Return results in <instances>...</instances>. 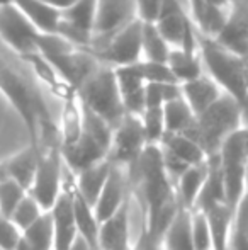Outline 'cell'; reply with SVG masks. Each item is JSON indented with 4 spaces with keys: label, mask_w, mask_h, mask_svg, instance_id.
Masks as SVG:
<instances>
[{
    "label": "cell",
    "mask_w": 248,
    "mask_h": 250,
    "mask_svg": "<svg viewBox=\"0 0 248 250\" xmlns=\"http://www.w3.org/2000/svg\"><path fill=\"white\" fill-rule=\"evenodd\" d=\"M65 164L60 142H44L38 146V170L29 196L38 201L44 211H50L63 191Z\"/></svg>",
    "instance_id": "cell-6"
},
{
    "label": "cell",
    "mask_w": 248,
    "mask_h": 250,
    "mask_svg": "<svg viewBox=\"0 0 248 250\" xmlns=\"http://www.w3.org/2000/svg\"><path fill=\"white\" fill-rule=\"evenodd\" d=\"M167 65L180 85L192 82L206 73L199 51H184L180 48H172L167 58Z\"/></svg>",
    "instance_id": "cell-26"
},
{
    "label": "cell",
    "mask_w": 248,
    "mask_h": 250,
    "mask_svg": "<svg viewBox=\"0 0 248 250\" xmlns=\"http://www.w3.org/2000/svg\"><path fill=\"white\" fill-rule=\"evenodd\" d=\"M131 196L133 186L129 182L128 170L123 167H117V165H113L109 179H107L106 186H104L102 192H100L99 199H97L95 206H94L99 223H102L107 218L113 216Z\"/></svg>",
    "instance_id": "cell-16"
},
{
    "label": "cell",
    "mask_w": 248,
    "mask_h": 250,
    "mask_svg": "<svg viewBox=\"0 0 248 250\" xmlns=\"http://www.w3.org/2000/svg\"><path fill=\"white\" fill-rule=\"evenodd\" d=\"M153 24L170 48L199 51L197 29L192 24L189 14L182 9L180 0H163L160 14Z\"/></svg>",
    "instance_id": "cell-8"
},
{
    "label": "cell",
    "mask_w": 248,
    "mask_h": 250,
    "mask_svg": "<svg viewBox=\"0 0 248 250\" xmlns=\"http://www.w3.org/2000/svg\"><path fill=\"white\" fill-rule=\"evenodd\" d=\"M129 213H131V198H129L116 213L100 223L99 249L100 250H129Z\"/></svg>",
    "instance_id": "cell-19"
},
{
    "label": "cell",
    "mask_w": 248,
    "mask_h": 250,
    "mask_svg": "<svg viewBox=\"0 0 248 250\" xmlns=\"http://www.w3.org/2000/svg\"><path fill=\"white\" fill-rule=\"evenodd\" d=\"M111 168H113V164L109 160H104L94 167L87 168V170L80 172V174L73 175L75 189L92 208L95 206L97 199H99L100 192L109 179Z\"/></svg>",
    "instance_id": "cell-21"
},
{
    "label": "cell",
    "mask_w": 248,
    "mask_h": 250,
    "mask_svg": "<svg viewBox=\"0 0 248 250\" xmlns=\"http://www.w3.org/2000/svg\"><path fill=\"white\" fill-rule=\"evenodd\" d=\"M229 250H248V191L236 209L229 233Z\"/></svg>",
    "instance_id": "cell-34"
},
{
    "label": "cell",
    "mask_w": 248,
    "mask_h": 250,
    "mask_svg": "<svg viewBox=\"0 0 248 250\" xmlns=\"http://www.w3.org/2000/svg\"><path fill=\"white\" fill-rule=\"evenodd\" d=\"M100 65L117 66L138 63L143 55V21L136 19L123 31L114 34L106 43L95 48H89Z\"/></svg>",
    "instance_id": "cell-7"
},
{
    "label": "cell",
    "mask_w": 248,
    "mask_h": 250,
    "mask_svg": "<svg viewBox=\"0 0 248 250\" xmlns=\"http://www.w3.org/2000/svg\"><path fill=\"white\" fill-rule=\"evenodd\" d=\"M53 220H51L50 211H44L43 216L36 223L22 231V237H20L16 250H53Z\"/></svg>",
    "instance_id": "cell-28"
},
{
    "label": "cell",
    "mask_w": 248,
    "mask_h": 250,
    "mask_svg": "<svg viewBox=\"0 0 248 250\" xmlns=\"http://www.w3.org/2000/svg\"><path fill=\"white\" fill-rule=\"evenodd\" d=\"M182 90V97L186 102L191 105L192 112L195 116L202 114L206 109H209L219 97L223 96V90L219 89V85L211 79L209 75H201L199 79L192 80V82L182 83L180 85Z\"/></svg>",
    "instance_id": "cell-20"
},
{
    "label": "cell",
    "mask_w": 248,
    "mask_h": 250,
    "mask_svg": "<svg viewBox=\"0 0 248 250\" xmlns=\"http://www.w3.org/2000/svg\"><path fill=\"white\" fill-rule=\"evenodd\" d=\"M76 96L82 105L102 118L113 129H116L124 119V102L113 66L100 65L76 90Z\"/></svg>",
    "instance_id": "cell-4"
},
{
    "label": "cell",
    "mask_w": 248,
    "mask_h": 250,
    "mask_svg": "<svg viewBox=\"0 0 248 250\" xmlns=\"http://www.w3.org/2000/svg\"><path fill=\"white\" fill-rule=\"evenodd\" d=\"M129 250H134V247H131V249H129Z\"/></svg>",
    "instance_id": "cell-50"
},
{
    "label": "cell",
    "mask_w": 248,
    "mask_h": 250,
    "mask_svg": "<svg viewBox=\"0 0 248 250\" xmlns=\"http://www.w3.org/2000/svg\"><path fill=\"white\" fill-rule=\"evenodd\" d=\"M7 3H10V0H0V7H2V5H7Z\"/></svg>",
    "instance_id": "cell-49"
},
{
    "label": "cell",
    "mask_w": 248,
    "mask_h": 250,
    "mask_svg": "<svg viewBox=\"0 0 248 250\" xmlns=\"http://www.w3.org/2000/svg\"><path fill=\"white\" fill-rule=\"evenodd\" d=\"M189 5H191L189 17L197 33L214 40L225 26L229 5H221L209 0H189Z\"/></svg>",
    "instance_id": "cell-18"
},
{
    "label": "cell",
    "mask_w": 248,
    "mask_h": 250,
    "mask_svg": "<svg viewBox=\"0 0 248 250\" xmlns=\"http://www.w3.org/2000/svg\"><path fill=\"white\" fill-rule=\"evenodd\" d=\"M209 2H216V3H221V5H229L231 0H209Z\"/></svg>",
    "instance_id": "cell-48"
},
{
    "label": "cell",
    "mask_w": 248,
    "mask_h": 250,
    "mask_svg": "<svg viewBox=\"0 0 248 250\" xmlns=\"http://www.w3.org/2000/svg\"><path fill=\"white\" fill-rule=\"evenodd\" d=\"M46 58L55 66V70L61 77L63 82L72 90H75V92L100 66V63L97 62L95 56L89 50H83V48H76V46L68 51L58 53V55H50Z\"/></svg>",
    "instance_id": "cell-13"
},
{
    "label": "cell",
    "mask_w": 248,
    "mask_h": 250,
    "mask_svg": "<svg viewBox=\"0 0 248 250\" xmlns=\"http://www.w3.org/2000/svg\"><path fill=\"white\" fill-rule=\"evenodd\" d=\"M41 34L43 33H39L14 3L0 7V40L20 58L39 51L38 41Z\"/></svg>",
    "instance_id": "cell-11"
},
{
    "label": "cell",
    "mask_w": 248,
    "mask_h": 250,
    "mask_svg": "<svg viewBox=\"0 0 248 250\" xmlns=\"http://www.w3.org/2000/svg\"><path fill=\"white\" fill-rule=\"evenodd\" d=\"M170 50L172 48L160 36L155 24L143 22V56H145V62L167 63Z\"/></svg>",
    "instance_id": "cell-32"
},
{
    "label": "cell",
    "mask_w": 248,
    "mask_h": 250,
    "mask_svg": "<svg viewBox=\"0 0 248 250\" xmlns=\"http://www.w3.org/2000/svg\"><path fill=\"white\" fill-rule=\"evenodd\" d=\"M53 220L55 247L53 250H70L78 237L73 213V174L72 181H63V191L50 209Z\"/></svg>",
    "instance_id": "cell-14"
},
{
    "label": "cell",
    "mask_w": 248,
    "mask_h": 250,
    "mask_svg": "<svg viewBox=\"0 0 248 250\" xmlns=\"http://www.w3.org/2000/svg\"><path fill=\"white\" fill-rule=\"evenodd\" d=\"M44 209L38 204V201L33 198V196H29V192H27V196L20 201V204L16 208V211H14V214L10 216V220L16 223V227L19 228L20 231L27 230V228L31 227V225H34L38 220H39L41 216H43Z\"/></svg>",
    "instance_id": "cell-37"
},
{
    "label": "cell",
    "mask_w": 248,
    "mask_h": 250,
    "mask_svg": "<svg viewBox=\"0 0 248 250\" xmlns=\"http://www.w3.org/2000/svg\"><path fill=\"white\" fill-rule=\"evenodd\" d=\"M70 250H94V249L90 247V245L78 235V237H76V240L73 242V245H72V249H70Z\"/></svg>",
    "instance_id": "cell-45"
},
{
    "label": "cell",
    "mask_w": 248,
    "mask_h": 250,
    "mask_svg": "<svg viewBox=\"0 0 248 250\" xmlns=\"http://www.w3.org/2000/svg\"><path fill=\"white\" fill-rule=\"evenodd\" d=\"M139 65H141V72L146 83H179L175 80V77L172 75L167 63L139 62Z\"/></svg>",
    "instance_id": "cell-40"
},
{
    "label": "cell",
    "mask_w": 248,
    "mask_h": 250,
    "mask_svg": "<svg viewBox=\"0 0 248 250\" xmlns=\"http://www.w3.org/2000/svg\"><path fill=\"white\" fill-rule=\"evenodd\" d=\"M27 196V191L20 188L16 181L7 179L0 184V214L5 218H10L16 211V208L20 204V201Z\"/></svg>",
    "instance_id": "cell-38"
},
{
    "label": "cell",
    "mask_w": 248,
    "mask_h": 250,
    "mask_svg": "<svg viewBox=\"0 0 248 250\" xmlns=\"http://www.w3.org/2000/svg\"><path fill=\"white\" fill-rule=\"evenodd\" d=\"M214 41L248 60V0H231L226 22Z\"/></svg>",
    "instance_id": "cell-15"
},
{
    "label": "cell",
    "mask_w": 248,
    "mask_h": 250,
    "mask_svg": "<svg viewBox=\"0 0 248 250\" xmlns=\"http://www.w3.org/2000/svg\"><path fill=\"white\" fill-rule=\"evenodd\" d=\"M97 0H78L72 7L61 10L57 34L76 48H87L92 43L95 22Z\"/></svg>",
    "instance_id": "cell-12"
},
{
    "label": "cell",
    "mask_w": 248,
    "mask_h": 250,
    "mask_svg": "<svg viewBox=\"0 0 248 250\" xmlns=\"http://www.w3.org/2000/svg\"><path fill=\"white\" fill-rule=\"evenodd\" d=\"M141 125H143V131H145L148 145H160L163 135H165L163 107L146 109L141 114Z\"/></svg>",
    "instance_id": "cell-36"
},
{
    "label": "cell",
    "mask_w": 248,
    "mask_h": 250,
    "mask_svg": "<svg viewBox=\"0 0 248 250\" xmlns=\"http://www.w3.org/2000/svg\"><path fill=\"white\" fill-rule=\"evenodd\" d=\"M61 157L65 167L73 175L107 160V150L102 148L94 138H90L87 133H82L80 140L70 146H60Z\"/></svg>",
    "instance_id": "cell-17"
},
{
    "label": "cell",
    "mask_w": 248,
    "mask_h": 250,
    "mask_svg": "<svg viewBox=\"0 0 248 250\" xmlns=\"http://www.w3.org/2000/svg\"><path fill=\"white\" fill-rule=\"evenodd\" d=\"M163 250H194L192 242V211L179 206V211L162 237Z\"/></svg>",
    "instance_id": "cell-22"
},
{
    "label": "cell",
    "mask_w": 248,
    "mask_h": 250,
    "mask_svg": "<svg viewBox=\"0 0 248 250\" xmlns=\"http://www.w3.org/2000/svg\"><path fill=\"white\" fill-rule=\"evenodd\" d=\"M5 165L9 179L16 181L20 188H24L29 192L38 170V148H33L29 145L20 153H17L16 157L5 160Z\"/></svg>",
    "instance_id": "cell-29"
},
{
    "label": "cell",
    "mask_w": 248,
    "mask_h": 250,
    "mask_svg": "<svg viewBox=\"0 0 248 250\" xmlns=\"http://www.w3.org/2000/svg\"><path fill=\"white\" fill-rule=\"evenodd\" d=\"M225 179L226 206L236 213L243 196L247 192V172H248V131L240 128L225 143L218 153Z\"/></svg>",
    "instance_id": "cell-5"
},
{
    "label": "cell",
    "mask_w": 248,
    "mask_h": 250,
    "mask_svg": "<svg viewBox=\"0 0 248 250\" xmlns=\"http://www.w3.org/2000/svg\"><path fill=\"white\" fill-rule=\"evenodd\" d=\"M0 92L20 116L29 133V145L33 148H38L41 142L60 140L58 128L55 126L38 90L33 89L29 82L2 58H0Z\"/></svg>",
    "instance_id": "cell-1"
},
{
    "label": "cell",
    "mask_w": 248,
    "mask_h": 250,
    "mask_svg": "<svg viewBox=\"0 0 248 250\" xmlns=\"http://www.w3.org/2000/svg\"><path fill=\"white\" fill-rule=\"evenodd\" d=\"M58 133H60V146L73 145L82 136L83 112L76 92L70 94L66 99H63L61 123H60V128H58Z\"/></svg>",
    "instance_id": "cell-23"
},
{
    "label": "cell",
    "mask_w": 248,
    "mask_h": 250,
    "mask_svg": "<svg viewBox=\"0 0 248 250\" xmlns=\"http://www.w3.org/2000/svg\"><path fill=\"white\" fill-rule=\"evenodd\" d=\"M22 231L16 227L10 218L0 214V250H16Z\"/></svg>",
    "instance_id": "cell-41"
},
{
    "label": "cell",
    "mask_w": 248,
    "mask_h": 250,
    "mask_svg": "<svg viewBox=\"0 0 248 250\" xmlns=\"http://www.w3.org/2000/svg\"><path fill=\"white\" fill-rule=\"evenodd\" d=\"M163 118H165V133H180V135L189 131L195 121V114L182 96L163 105Z\"/></svg>",
    "instance_id": "cell-31"
},
{
    "label": "cell",
    "mask_w": 248,
    "mask_h": 250,
    "mask_svg": "<svg viewBox=\"0 0 248 250\" xmlns=\"http://www.w3.org/2000/svg\"><path fill=\"white\" fill-rule=\"evenodd\" d=\"M206 179H208V160L204 164L189 167L180 175V179L175 182V194L180 206L187 208L191 211L194 209L195 201H197L206 184Z\"/></svg>",
    "instance_id": "cell-25"
},
{
    "label": "cell",
    "mask_w": 248,
    "mask_h": 250,
    "mask_svg": "<svg viewBox=\"0 0 248 250\" xmlns=\"http://www.w3.org/2000/svg\"><path fill=\"white\" fill-rule=\"evenodd\" d=\"M9 179V174H7V165L5 162H0V184H2L3 181H7Z\"/></svg>",
    "instance_id": "cell-46"
},
{
    "label": "cell",
    "mask_w": 248,
    "mask_h": 250,
    "mask_svg": "<svg viewBox=\"0 0 248 250\" xmlns=\"http://www.w3.org/2000/svg\"><path fill=\"white\" fill-rule=\"evenodd\" d=\"M136 19H139L136 0H97L94 36L89 48L106 43L109 38L123 31Z\"/></svg>",
    "instance_id": "cell-10"
},
{
    "label": "cell",
    "mask_w": 248,
    "mask_h": 250,
    "mask_svg": "<svg viewBox=\"0 0 248 250\" xmlns=\"http://www.w3.org/2000/svg\"><path fill=\"white\" fill-rule=\"evenodd\" d=\"M139 62H141V60H139ZM139 62L133 63V65H124V66H117V68H114L117 85H119L121 96L123 97L131 96V94L138 92V90H143L146 87V82H145V77H143Z\"/></svg>",
    "instance_id": "cell-33"
},
{
    "label": "cell",
    "mask_w": 248,
    "mask_h": 250,
    "mask_svg": "<svg viewBox=\"0 0 248 250\" xmlns=\"http://www.w3.org/2000/svg\"><path fill=\"white\" fill-rule=\"evenodd\" d=\"M160 146L163 150L170 151L172 155H175L179 160H182L189 167L204 164L208 160L204 150L194 140H191L186 135H180V133H165L162 142H160Z\"/></svg>",
    "instance_id": "cell-30"
},
{
    "label": "cell",
    "mask_w": 248,
    "mask_h": 250,
    "mask_svg": "<svg viewBox=\"0 0 248 250\" xmlns=\"http://www.w3.org/2000/svg\"><path fill=\"white\" fill-rule=\"evenodd\" d=\"M242 126L248 131V105L243 107V121H242Z\"/></svg>",
    "instance_id": "cell-47"
},
{
    "label": "cell",
    "mask_w": 248,
    "mask_h": 250,
    "mask_svg": "<svg viewBox=\"0 0 248 250\" xmlns=\"http://www.w3.org/2000/svg\"><path fill=\"white\" fill-rule=\"evenodd\" d=\"M97 250H100V249H97Z\"/></svg>",
    "instance_id": "cell-51"
},
{
    "label": "cell",
    "mask_w": 248,
    "mask_h": 250,
    "mask_svg": "<svg viewBox=\"0 0 248 250\" xmlns=\"http://www.w3.org/2000/svg\"><path fill=\"white\" fill-rule=\"evenodd\" d=\"M243 105L233 97L223 94L209 109L195 116L194 125L184 135L194 140L206 157H216L223 143L242 128Z\"/></svg>",
    "instance_id": "cell-2"
},
{
    "label": "cell",
    "mask_w": 248,
    "mask_h": 250,
    "mask_svg": "<svg viewBox=\"0 0 248 250\" xmlns=\"http://www.w3.org/2000/svg\"><path fill=\"white\" fill-rule=\"evenodd\" d=\"M197 50L206 66V75L211 77L226 96L238 101L243 107L248 105V60L199 33Z\"/></svg>",
    "instance_id": "cell-3"
},
{
    "label": "cell",
    "mask_w": 248,
    "mask_h": 250,
    "mask_svg": "<svg viewBox=\"0 0 248 250\" xmlns=\"http://www.w3.org/2000/svg\"><path fill=\"white\" fill-rule=\"evenodd\" d=\"M192 242L194 250H212V235L206 213L192 209Z\"/></svg>",
    "instance_id": "cell-39"
},
{
    "label": "cell",
    "mask_w": 248,
    "mask_h": 250,
    "mask_svg": "<svg viewBox=\"0 0 248 250\" xmlns=\"http://www.w3.org/2000/svg\"><path fill=\"white\" fill-rule=\"evenodd\" d=\"M182 96L179 83H146L145 99L146 109L163 107L167 102Z\"/></svg>",
    "instance_id": "cell-35"
},
{
    "label": "cell",
    "mask_w": 248,
    "mask_h": 250,
    "mask_svg": "<svg viewBox=\"0 0 248 250\" xmlns=\"http://www.w3.org/2000/svg\"><path fill=\"white\" fill-rule=\"evenodd\" d=\"M146 146H148V142H146L145 131H143L141 118L126 114L121 125L114 129L107 160L113 165L128 170L138 162Z\"/></svg>",
    "instance_id": "cell-9"
},
{
    "label": "cell",
    "mask_w": 248,
    "mask_h": 250,
    "mask_svg": "<svg viewBox=\"0 0 248 250\" xmlns=\"http://www.w3.org/2000/svg\"><path fill=\"white\" fill-rule=\"evenodd\" d=\"M163 0H136V9H138V17L143 22H155L156 17L162 9Z\"/></svg>",
    "instance_id": "cell-42"
},
{
    "label": "cell",
    "mask_w": 248,
    "mask_h": 250,
    "mask_svg": "<svg viewBox=\"0 0 248 250\" xmlns=\"http://www.w3.org/2000/svg\"><path fill=\"white\" fill-rule=\"evenodd\" d=\"M73 213H75V223L78 235L90 245L94 250L99 249V230L100 223L95 216L94 208L87 203L73 184Z\"/></svg>",
    "instance_id": "cell-27"
},
{
    "label": "cell",
    "mask_w": 248,
    "mask_h": 250,
    "mask_svg": "<svg viewBox=\"0 0 248 250\" xmlns=\"http://www.w3.org/2000/svg\"><path fill=\"white\" fill-rule=\"evenodd\" d=\"M34 27L43 34H57L60 22V10L46 5L41 0H10Z\"/></svg>",
    "instance_id": "cell-24"
},
{
    "label": "cell",
    "mask_w": 248,
    "mask_h": 250,
    "mask_svg": "<svg viewBox=\"0 0 248 250\" xmlns=\"http://www.w3.org/2000/svg\"><path fill=\"white\" fill-rule=\"evenodd\" d=\"M134 250H163V247L160 242H156L155 238H152L143 230L141 237H139V240L136 242V245H134Z\"/></svg>",
    "instance_id": "cell-43"
},
{
    "label": "cell",
    "mask_w": 248,
    "mask_h": 250,
    "mask_svg": "<svg viewBox=\"0 0 248 250\" xmlns=\"http://www.w3.org/2000/svg\"><path fill=\"white\" fill-rule=\"evenodd\" d=\"M41 2H44L46 5L53 7V9H57V10H60V12H61V10L72 7L73 3H76L78 0H41Z\"/></svg>",
    "instance_id": "cell-44"
}]
</instances>
